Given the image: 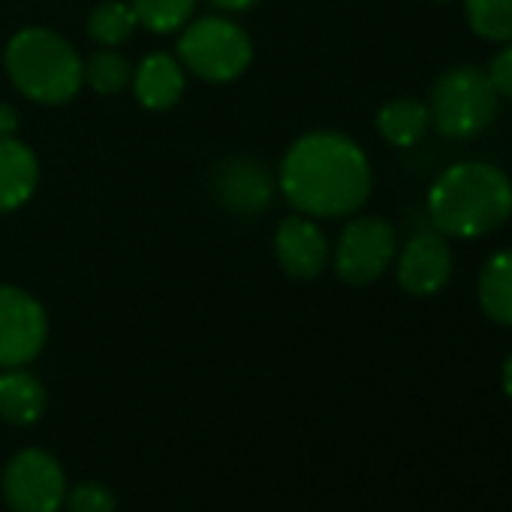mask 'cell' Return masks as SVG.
<instances>
[{"label":"cell","instance_id":"obj_1","mask_svg":"<svg viewBox=\"0 0 512 512\" xmlns=\"http://www.w3.org/2000/svg\"><path fill=\"white\" fill-rule=\"evenodd\" d=\"M278 184L287 202L308 217H347L371 193V163L353 139L317 130L284 154Z\"/></svg>","mask_w":512,"mask_h":512},{"label":"cell","instance_id":"obj_17","mask_svg":"<svg viewBox=\"0 0 512 512\" xmlns=\"http://www.w3.org/2000/svg\"><path fill=\"white\" fill-rule=\"evenodd\" d=\"M136 28H139V16L133 4H124V0H106V4H100L88 19L91 40L106 49H115L124 40H130Z\"/></svg>","mask_w":512,"mask_h":512},{"label":"cell","instance_id":"obj_14","mask_svg":"<svg viewBox=\"0 0 512 512\" xmlns=\"http://www.w3.org/2000/svg\"><path fill=\"white\" fill-rule=\"evenodd\" d=\"M220 199L235 211H260L272 199V181L266 169L253 160H232L217 181Z\"/></svg>","mask_w":512,"mask_h":512},{"label":"cell","instance_id":"obj_26","mask_svg":"<svg viewBox=\"0 0 512 512\" xmlns=\"http://www.w3.org/2000/svg\"><path fill=\"white\" fill-rule=\"evenodd\" d=\"M437 4H446V0H437Z\"/></svg>","mask_w":512,"mask_h":512},{"label":"cell","instance_id":"obj_18","mask_svg":"<svg viewBox=\"0 0 512 512\" xmlns=\"http://www.w3.org/2000/svg\"><path fill=\"white\" fill-rule=\"evenodd\" d=\"M464 16L476 37L512 43V0H464Z\"/></svg>","mask_w":512,"mask_h":512},{"label":"cell","instance_id":"obj_4","mask_svg":"<svg viewBox=\"0 0 512 512\" xmlns=\"http://www.w3.org/2000/svg\"><path fill=\"white\" fill-rule=\"evenodd\" d=\"M497 103L488 73L476 67L446 70L431 88V127L446 139H473L494 121Z\"/></svg>","mask_w":512,"mask_h":512},{"label":"cell","instance_id":"obj_19","mask_svg":"<svg viewBox=\"0 0 512 512\" xmlns=\"http://www.w3.org/2000/svg\"><path fill=\"white\" fill-rule=\"evenodd\" d=\"M82 76L97 94H118L133 82V67L124 55L103 49L94 52L88 64H82Z\"/></svg>","mask_w":512,"mask_h":512},{"label":"cell","instance_id":"obj_7","mask_svg":"<svg viewBox=\"0 0 512 512\" xmlns=\"http://www.w3.org/2000/svg\"><path fill=\"white\" fill-rule=\"evenodd\" d=\"M395 260V229L383 217H356L341 232L335 250V272L347 284L377 281Z\"/></svg>","mask_w":512,"mask_h":512},{"label":"cell","instance_id":"obj_12","mask_svg":"<svg viewBox=\"0 0 512 512\" xmlns=\"http://www.w3.org/2000/svg\"><path fill=\"white\" fill-rule=\"evenodd\" d=\"M133 88H136V100L151 109V112H166L172 109L181 94H184V70H181V61L166 55V52H157V55H148L139 70L133 73Z\"/></svg>","mask_w":512,"mask_h":512},{"label":"cell","instance_id":"obj_8","mask_svg":"<svg viewBox=\"0 0 512 512\" xmlns=\"http://www.w3.org/2000/svg\"><path fill=\"white\" fill-rule=\"evenodd\" d=\"M49 338V317L43 305L19 290L0 287V368H22L40 356Z\"/></svg>","mask_w":512,"mask_h":512},{"label":"cell","instance_id":"obj_5","mask_svg":"<svg viewBox=\"0 0 512 512\" xmlns=\"http://www.w3.org/2000/svg\"><path fill=\"white\" fill-rule=\"evenodd\" d=\"M178 58L199 79L223 85L244 76L253 58V43L235 22L223 16H205L181 28Z\"/></svg>","mask_w":512,"mask_h":512},{"label":"cell","instance_id":"obj_3","mask_svg":"<svg viewBox=\"0 0 512 512\" xmlns=\"http://www.w3.org/2000/svg\"><path fill=\"white\" fill-rule=\"evenodd\" d=\"M13 85L37 103L61 106L73 100L85 82L76 49L49 28H25L13 34L4 52Z\"/></svg>","mask_w":512,"mask_h":512},{"label":"cell","instance_id":"obj_24","mask_svg":"<svg viewBox=\"0 0 512 512\" xmlns=\"http://www.w3.org/2000/svg\"><path fill=\"white\" fill-rule=\"evenodd\" d=\"M214 7H220V10H229V13H241V10H250V7H256L260 0H211Z\"/></svg>","mask_w":512,"mask_h":512},{"label":"cell","instance_id":"obj_16","mask_svg":"<svg viewBox=\"0 0 512 512\" xmlns=\"http://www.w3.org/2000/svg\"><path fill=\"white\" fill-rule=\"evenodd\" d=\"M479 305L488 320L512 326V250H500L482 266Z\"/></svg>","mask_w":512,"mask_h":512},{"label":"cell","instance_id":"obj_10","mask_svg":"<svg viewBox=\"0 0 512 512\" xmlns=\"http://www.w3.org/2000/svg\"><path fill=\"white\" fill-rule=\"evenodd\" d=\"M275 250H278V260H281L284 272L290 278H302V281L323 275V269L329 263V241H326L323 229L308 214H293V217L281 220V226L275 232Z\"/></svg>","mask_w":512,"mask_h":512},{"label":"cell","instance_id":"obj_23","mask_svg":"<svg viewBox=\"0 0 512 512\" xmlns=\"http://www.w3.org/2000/svg\"><path fill=\"white\" fill-rule=\"evenodd\" d=\"M19 130V112L10 103H0V136H13Z\"/></svg>","mask_w":512,"mask_h":512},{"label":"cell","instance_id":"obj_9","mask_svg":"<svg viewBox=\"0 0 512 512\" xmlns=\"http://www.w3.org/2000/svg\"><path fill=\"white\" fill-rule=\"evenodd\" d=\"M452 275V250L437 232L413 235L398 256V284L410 296H434Z\"/></svg>","mask_w":512,"mask_h":512},{"label":"cell","instance_id":"obj_6","mask_svg":"<svg viewBox=\"0 0 512 512\" xmlns=\"http://www.w3.org/2000/svg\"><path fill=\"white\" fill-rule=\"evenodd\" d=\"M4 500L13 512H58L67 497V476L46 449H22L4 467Z\"/></svg>","mask_w":512,"mask_h":512},{"label":"cell","instance_id":"obj_11","mask_svg":"<svg viewBox=\"0 0 512 512\" xmlns=\"http://www.w3.org/2000/svg\"><path fill=\"white\" fill-rule=\"evenodd\" d=\"M37 184V154L13 136H0V214L22 208L34 196Z\"/></svg>","mask_w":512,"mask_h":512},{"label":"cell","instance_id":"obj_13","mask_svg":"<svg viewBox=\"0 0 512 512\" xmlns=\"http://www.w3.org/2000/svg\"><path fill=\"white\" fill-rule=\"evenodd\" d=\"M46 404V386L34 374L22 368L0 374V419H7L10 425H34L46 413Z\"/></svg>","mask_w":512,"mask_h":512},{"label":"cell","instance_id":"obj_15","mask_svg":"<svg viewBox=\"0 0 512 512\" xmlns=\"http://www.w3.org/2000/svg\"><path fill=\"white\" fill-rule=\"evenodd\" d=\"M428 127V106L416 97H398L377 112V130L395 148H413L428 133Z\"/></svg>","mask_w":512,"mask_h":512},{"label":"cell","instance_id":"obj_22","mask_svg":"<svg viewBox=\"0 0 512 512\" xmlns=\"http://www.w3.org/2000/svg\"><path fill=\"white\" fill-rule=\"evenodd\" d=\"M488 79L497 91V97L512 100V43H506L503 52H497L488 64Z\"/></svg>","mask_w":512,"mask_h":512},{"label":"cell","instance_id":"obj_20","mask_svg":"<svg viewBox=\"0 0 512 512\" xmlns=\"http://www.w3.org/2000/svg\"><path fill=\"white\" fill-rule=\"evenodd\" d=\"M133 10L139 16V25H145L148 31L172 34L193 19L196 0H133Z\"/></svg>","mask_w":512,"mask_h":512},{"label":"cell","instance_id":"obj_25","mask_svg":"<svg viewBox=\"0 0 512 512\" xmlns=\"http://www.w3.org/2000/svg\"><path fill=\"white\" fill-rule=\"evenodd\" d=\"M503 389H506V395L512 398V353H509V359L503 362Z\"/></svg>","mask_w":512,"mask_h":512},{"label":"cell","instance_id":"obj_21","mask_svg":"<svg viewBox=\"0 0 512 512\" xmlns=\"http://www.w3.org/2000/svg\"><path fill=\"white\" fill-rule=\"evenodd\" d=\"M64 500H67L70 512H115L118 509L115 494L100 482H79L76 488L67 491Z\"/></svg>","mask_w":512,"mask_h":512},{"label":"cell","instance_id":"obj_2","mask_svg":"<svg viewBox=\"0 0 512 512\" xmlns=\"http://www.w3.org/2000/svg\"><path fill=\"white\" fill-rule=\"evenodd\" d=\"M512 217V181L503 169L464 160L440 172L428 190V220L452 238H482Z\"/></svg>","mask_w":512,"mask_h":512}]
</instances>
